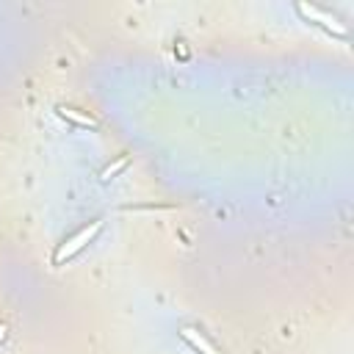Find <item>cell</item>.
<instances>
[{"instance_id":"1","label":"cell","mask_w":354,"mask_h":354,"mask_svg":"<svg viewBox=\"0 0 354 354\" xmlns=\"http://www.w3.org/2000/svg\"><path fill=\"white\" fill-rule=\"evenodd\" d=\"M102 224H105V218H94V221L86 224L83 230H77L72 238L61 241V243L55 246V252H53V266H64V263L72 260L80 249H86V243H91V241L97 238V232L102 230Z\"/></svg>"},{"instance_id":"2","label":"cell","mask_w":354,"mask_h":354,"mask_svg":"<svg viewBox=\"0 0 354 354\" xmlns=\"http://www.w3.org/2000/svg\"><path fill=\"white\" fill-rule=\"evenodd\" d=\"M296 11L307 19V22H313V25H318V28H324L329 36H337V39H348V33L337 25V19L335 17H329L326 11H321L318 6H296Z\"/></svg>"},{"instance_id":"3","label":"cell","mask_w":354,"mask_h":354,"mask_svg":"<svg viewBox=\"0 0 354 354\" xmlns=\"http://www.w3.org/2000/svg\"><path fill=\"white\" fill-rule=\"evenodd\" d=\"M180 337H183L194 351H199V354H218L216 346H213L202 332H196V329H191V326H183V329H180Z\"/></svg>"},{"instance_id":"4","label":"cell","mask_w":354,"mask_h":354,"mask_svg":"<svg viewBox=\"0 0 354 354\" xmlns=\"http://www.w3.org/2000/svg\"><path fill=\"white\" fill-rule=\"evenodd\" d=\"M55 113H58L61 119H66V122L77 124V127H97V119H91L88 113H83V111H77V108H69V105H58V108H55Z\"/></svg>"},{"instance_id":"5","label":"cell","mask_w":354,"mask_h":354,"mask_svg":"<svg viewBox=\"0 0 354 354\" xmlns=\"http://www.w3.org/2000/svg\"><path fill=\"white\" fill-rule=\"evenodd\" d=\"M127 163H130V155H127V152H122V155H119V160H113V163H108V166H105V169L100 171V180L105 183V180H111V177H116V174H119V171H122V169H124Z\"/></svg>"},{"instance_id":"6","label":"cell","mask_w":354,"mask_h":354,"mask_svg":"<svg viewBox=\"0 0 354 354\" xmlns=\"http://www.w3.org/2000/svg\"><path fill=\"white\" fill-rule=\"evenodd\" d=\"M6 335H8V326H6V324H0V343L6 340Z\"/></svg>"}]
</instances>
